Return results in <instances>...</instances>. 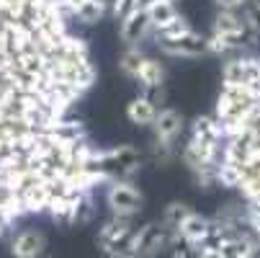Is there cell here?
Returning a JSON list of instances; mask_svg holds the SVG:
<instances>
[{
    "label": "cell",
    "mask_w": 260,
    "mask_h": 258,
    "mask_svg": "<svg viewBox=\"0 0 260 258\" xmlns=\"http://www.w3.org/2000/svg\"><path fill=\"white\" fill-rule=\"evenodd\" d=\"M134 235L137 227L132 225V219L126 217H111L108 222H103L98 233V243L108 258H134Z\"/></svg>",
    "instance_id": "1"
},
{
    "label": "cell",
    "mask_w": 260,
    "mask_h": 258,
    "mask_svg": "<svg viewBox=\"0 0 260 258\" xmlns=\"http://www.w3.org/2000/svg\"><path fill=\"white\" fill-rule=\"evenodd\" d=\"M139 168H142V153L134 145L111 147V150H103V155H101V173L111 183L132 181V176H137Z\"/></svg>",
    "instance_id": "2"
},
{
    "label": "cell",
    "mask_w": 260,
    "mask_h": 258,
    "mask_svg": "<svg viewBox=\"0 0 260 258\" xmlns=\"http://www.w3.org/2000/svg\"><path fill=\"white\" fill-rule=\"evenodd\" d=\"M106 204H108V209H111L114 217L132 219L134 214L142 212L144 199H142L139 189L134 186L132 181H116V183H111L108 191H106Z\"/></svg>",
    "instance_id": "3"
},
{
    "label": "cell",
    "mask_w": 260,
    "mask_h": 258,
    "mask_svg": "<svg viewBox=\"0 0 260 258\" xmlns=\"http://www.w3.org/2000/svg\"><path fill=\"white\" fill-rule=\"evenodd\" d=\"M170 243H173V233L162 222L142 225L137 227V235H134V250L142 258H155L162 250H170Z\"/></svg>",
    "instance_id": "4"
},
{
    "label": "cell",
    "mask_w": 260,
    "mask_h": 258,
    "mask_svg": "<svg viewBox=\"0 0 260 258\" xmlns=\"http://www.w3.org/2000/svg\"><path fill=\"white\" fill-rule=\"evenodd\" d=\"M257 78H260V60H255V57H232L221 67V80L230 88L247 85Z\"/></svg>",
    "instance_id": "5"
},
{
    "label": "cell",
    "mask_w": 260,
    "mask_h": 258,
    "mask_svg": "<svg viewBox=\"0 0 260 258\" xmlns=\"http://www.w3.org/2000/svg\"><path fill=\"white\" fill-rule=\"evenodd\" d=\"M160 52L168 54V57H199L204 52H209V39L196 31H188L180 39H173V42H157Z\"/></svg>",
    "instance_id": "6"
},
{
    "label": "cell",
    "mask_w": 260,
    "mask_h": 258,
    "mask_svg": "<svg viewBox=\"0 0 260 258\" xmlns=\"http://www.w3.org/2000/svg\"><path fill=\"white\" fill-rule=\"evenodd\" d=\"M150 31H152V21H150V13L147 11H129L119 26V36L126 47H139V42Z\"/></svg>",
    "instance_id": "7"
},
{
    "label": "cell",
    "mask_w": 260,
    "mask_h": 258,
    "mask_svg": "<svg viewBox=\"0 0 260 258\" xmlns=\"http://www.w3.org/2000/svg\"><path fill=\"white\" fill-rule=\"evenodd\" d=\"M47 250V235L42 230H21L13 243H11V255L13 258H44Z\"/></svg>",
    "instance_id": "8"
},
{
    "label": "cell",
    "mask_w": 260,
    "mask_h": 258,
    "mask_svg": "<svg viewBox=\"0 0 260 258\" xmlns=\"http://www.w3.org/2000/svg\"><path fill=\"white\" fill-rule=\"evenodd\" d=\"M180 132H183V114L175 111V108H160L152 124V137L162 142H175Z\"/></svg>",
    "instance_id": "9"
},
{
    "label": "cell",
    "mask_w": 260,
    "mask_h": 258,
    "mask_svg": "<svg viewBox=\"0 0 260 258\" xmlns=\"http://www.w3.org/2000/svg\"><path fill=\"white\" fill-rule=\"evenodd\" d=\"M257 255H260V243L252 233L235 235L219 248V258H257Z\"/></svg>",
    "instance_id": "10"
},
{
    "label": "cell",
    "mask_w": 260,
    "mask_h": 258,
    "mask_svg": "<svg viewBox=\"0 0 260 258\" xmlns=\"http://www.w3.org/2000/svg\"><path fill=\"white\" fill-rule=\"evenodd\" d=\"M137 83L144 88V93H147V96L155 93V91H160V88H162V83H165V67L160 65V60L147 57V60L142 62L139 72H137Z\"/></svg>",
    "instance_id": "11"
},
{
    "label": "cell",
    "mask_w": 260,
    "mask_h": 258,
    "mask_svg": "<svg viewBox=\"0 0 260 258\" xmlns=\"http://www.w3.org/2000/svg\"><path fill=\"white\" fill-rule=\"evenodd\" d=\"M211 227H214V219H209V217H204L199 212H191L188 217H185V222L178 227V235L185 238V240H191V243H201V240H206Z\"/></svg>",
    "instance_id": "12"
},
{
    "label": "cell",
    "mask_w": 260,
    "mask_h": 258,
    "mask_svg": "<svg viewBox=\"0 0 260 258\" xmlns=\"http://www.w3.org/2000/svg\"><path fill=\"white\" fill-rule=\"evenodd\" d=\"M126 117H129V122L137 124V127H144V124L152 127L155 119H157V106L147 98V96H137V98H132L129 106H126Z\"/></svg>",
    "instance_id": "13"
},
{
    "label": "cell",
    "mask_w": 260,
    "mask_h": 258,
    "mask_svg": "<svg viewBox=\"0 0 260 258\" xmlns=\"http://www.w3.org/2000/svg\"><path fill=\"white\" fill-rule=\"evenodd\" d=\"M211 34H230V36H242V34H250L242 13H235V11H219L216 18H214V26H211Z\"/></svg>",
    "instance_id": "14"
},
{
    "label": "cell",
    "mask_w": 260,
    "mask_h": 258,
    "mask_svg": "<svg viewBox=\"0 0 260 258\" xmlns=\"http://www.w3.org/2000/svg\"><path fill=\"white\" fill-rule=\"evenodd\" d=\"M193 209L188 207V204H183V202H170L168 207H165V212H162V225L175 235L178 233V227L185 222V217H188Z\"/></svg>",
    "instance_id": "15"
},
{
    "label": "cell",
    "mask_w": 260,
    "mask_h": 258,
    "mask_svg": "<svg viewBox=\"0 0 260 258\" xmlns=\"http://www.w3.org/2000/svg\"><path fill=\"white\" fill-rule=\"evenodd\" d=\"M150 21H152V28L157 31V28H162V26H168V23H173L180 13L175 11V6L173 3H165V0H155V3L150 6Z\"/></svg>",
    "instance_id": "16"
},
{
    "label": "cell",
    "mask_w": 260,
    "mask_h": 258,
    "mask_svg": "<svg viewBox=\"0 0 260 258\" xmlns=\"http://www.w3.org/2000/svg\"><path fill=\"white\" fill-rule=\"evenodd\" d=\"M188 31H193L191 23L185 21L183 16H178L173 23H168V26H162V28L155 31V42H173V39H180V36H185Z\"/></svg>",
    "instance_id": "17"
},
{
    "label": "cell",
    "mask_w": 260,
    "mask_h": 258,
    "mask_svg": "<svg viewBox=\"0 0 260 258\" xmlns=\"http://www.w3.org/2000/svg\"><path fill=\"white\" fill-rule=\"evenodd\" d=\"M144 60H147V57L142 54L139 47H129V49L119 57V70L124 72L126 78H137V72H139V67H142Z\"/></svg>",
    "instance_id": "18"
},
{
    "label": "cell",
    "mask_w": 260,
    "mask_h": 258,
    "mask_svg": "<svg viewBox=\"0 0 260 258\" xmlns=\"http://www.w3.org/2000/svg\"><path fill=\"white\" fill-rule=\"evenodd\" d=\"M106 13H108V11H106V6L101 3V0H88L85 6H80V8L75 11V18H78L80 23H85V26H93V23L103 21Z\"/></svg>",
    "instance_id": "19"
},
{
    "label": "cell",
    "mask_w": 260,
    "mask_h": 258,
    "mask_svg": "<svg viewBox=\"0 0 260 258\" xmlns=\"http://www.w3.org/2000/svg\"><path fill=\"white\" fill-rule=\"evenodd\" d=\"M170 255L173 258H201V248H199V243H191L175 233L173 243H170Z\"/></svg>",
    "instance_id": "20"
},
{
    "label": "cell",
    "mask_w": 260,
    "mask_h": 258,
    "mask_svg": "<svg viewBox=\"0 0 260 258\" xmlns=\"http://www.w3.org/2000/svg\"><path fill=\"white\" fill-rule=\"evenodd\" d=\"M242 18H245L250 34L260 36V0H250V3L242 8Z\"/></svg>",
    "instance_id": "21"
},
{
    "label": "cell",
    "mask_w": 260,
    "mask_h": 258,
    "mask_svg": "<svg viewBox=\"0 0 260 258\" xmlns=\"http://www.w3.org/2000/svg\"><path fill=\"white\" fill-rule=\"evenodd\" d=\"M150 150H152V160L157 165H168L173 160V142H162V139H155L152 137Z\"/></svg>",
    "instance_id": "22"
},
{
    "label": "cell",
    "mask_w": 260,
    "mask_h": 258,
    "mask_svg": "<svg viewBox=\"0 0 260 258\" xmlns=\"http://www.w3.org/2000/svg\"><path fill=\"white\" fill-rule=\"evenodd\" d=\"M101 3L106 6V11L114 18H124L132 11V0H101Z\"/></svg>",
    "instance_id": "23"
},
{
    "label": "cell",
    "mask_w": 260,
    "mask_h": 258,
    "mask_svg": "<svg viewBox=\"0 0 260 258\" xmlns=\"http://www.w3.org/2000/svg\"><path fill=\"white\" fill-rule=\"evenodd\" d=\"M214 3H216V8L219 11H242L247 3H250V0H214Z\"/></svg>",
    "instance_id": "24"
},
{
    "label": "cell",
    "mask_w": 260,
    "mask_h": 258,
    "mask_svg": "<svg viewBox=\"0 0 260 258\" xmlns=\"http://www.w3.org/2000/svg\"><path fill=\"white\" fill-rule=\"evenodd\" d=\"M155 0H132V11H150Z\"/></svg>",
    "instance_id": "25"
},
{
    "label": "cell",
    "mask_w": 260,
    "mask_h": 258,
    "mask_svg": "<svg viewBox=\"0 0 260 258\" xmlns=\"http://www.w3.org/2000/svg\"><path fill=\"white\" fill-rule=\"evenodd\" d=\"M88 3V0H64V6H67V11L72 13V16H75V11L80 8V6H85Z\"/></svg>",
    "instance_id": "26"
},
{
    "label": "cell",
    "mask_w": 260,
    "mask_h": 258,
    "mask_svg": "<svg viewBox=\"0 0 260 258\" xmlns=\"http://www.w3.org/2000/svg\"><path fill=\"white\" fill-rule=\"evenodd\" d=\"M165 3H175V0H165Z\"/></svg>",
    "instance_id": "27"
},
{
    "label": "cell",
    "mask_w": 260,
    "mask_h": 258,
    "mask_svg": "<svg viewBox=\"0 0 260 258\" xmlns=\"http://www.w3.org/2000/svg\"><path fill=\"white\" fill-rule=\"evenodd\" d=\"M44 258H54V255H44Z\"/></svg>",
    "instance_id": "28"
},
{
    "label": "cell",
    "mask_w": 260,
    "mask_h": 258,
    "mask_svg": "<svg viewBox=\"0 0 260 258\" xmlns=\"http://www.w3.org/2000/svg\"><path fill=\"white\" fill-rule=\"evenodd\" d=\"M257 258H260V255H257Z\"/></svg>",
    "instance_id": "29"
}]
</instances>
